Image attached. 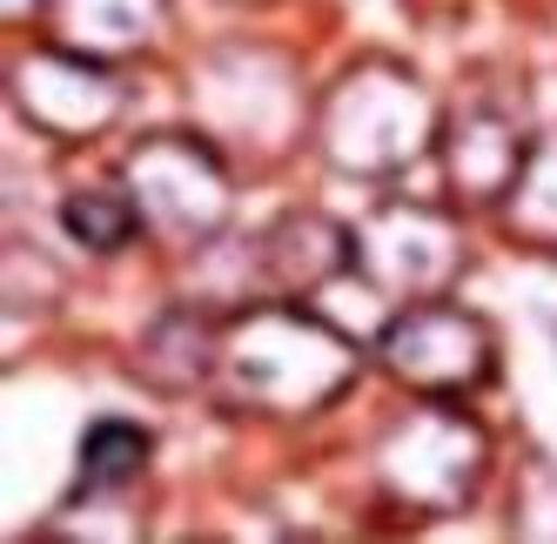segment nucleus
<instances>
[{
	"label": "nucleus",
	"mask_w": 557,
	"mask_h": 544,
	"mask_svg": "<svg viewBox=\"0 0 557 544\" xmlns=\"http://www.w3.org/2000/svg\"><path fill=\"white\" fill-rule=\"evenodd\" d=\"M141 463H148V437L135 423H95L88 444H82V497L101 484H128Z\"/></svg>",
	"instance_id": "f257e3e1"
}]
</instances>
